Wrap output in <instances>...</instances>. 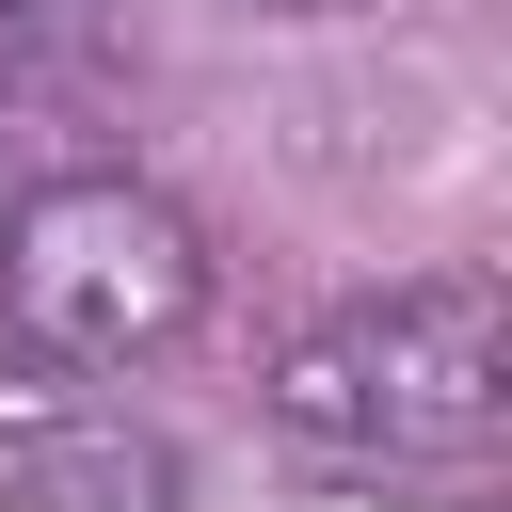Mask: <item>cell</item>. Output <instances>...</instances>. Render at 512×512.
<instances>
[{
    "instance_id": "cell-4",
    "label": "cell",
    "mask_w": 512,
    "mask_h": 512,
    "mask_svg": "<svg viewBox=\"0 0 512 512\" xmlns=\"http://www.w3.org/2000/svg\"><path fill=\"white\" fill-rule=\"evenodd\" d=\"M80 64H96V0H0V112L64 96Z\"/></svg>"
},
{
    "instance_id": "cell-1",
    "label": "cell",
    "mask_w": 512,
    "mask_h": 512,
    "mask_svg": "<svg viewBox=\"0 0 512 512\" xmlns=\"http://www.w3.org/2000/svg\"><path fill=\"white\" fill-rule=\"evenodd\" d=\"M272 432L304 464H352V480L496 464V432H512V288L464 256V272H400V288L320 304L272 352Z\"/></svg>"
},
{
    "instance_id": "cell-5",
    "label": "cell",
    "mask_w": 512,
    "mask_h": 512,
    "mask_svg": "<svg viewBox=\"0 0 512 512\" xmlns=\"http://www.w3.org/2000/svg\"><path fill=\"white\" fill-rule=\"evenodd\" d=\"M272 16H336V0H272Z\"/></svg>"
},
{
    "instance_id": "cell-3",
    "label": "cell",
    "mask_w": 512,
    "mask_h": 512,
    "mask_svg": "<svg viewBox=\"0 0 512 512\" xmlns=\"http://www.w3.org/2000/svg\"><path fill=\"white\" fill-rule=\"evenodd\" d=\"M176 496H192L176 432H144L112 400H64V416L0 432V512H176Z\"/></svg>"
},
{
    "instance_id": "cell-2",
    "label": "cell",
    "mask_w": 512,
    "mask_h": 512,
    "mask_svg": "<svg viewBox=\"0 0 512 512\" xmlns=\"http://www.w3.org/2000/svg\"><path fill=\"white\" fill-rule=\"evenodd\" d=\"M208 320V224L128 176L64 160L0 192V384H128Z\"/></svg>"
}]
</instances>
